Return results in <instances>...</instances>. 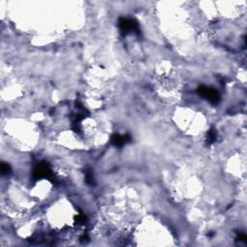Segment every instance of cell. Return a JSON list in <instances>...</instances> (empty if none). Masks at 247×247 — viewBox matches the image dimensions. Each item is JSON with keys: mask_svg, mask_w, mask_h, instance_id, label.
Returning <instances> with one entry per match:
<instances>
[{"mask_svg": "<svg viewBox=\"0 0 247 247\" xmlns=\"http://www.w3.org/2000/svg\"><path fill=\"white\" fill-rule=\"evenodd\" d=\"M85 176H86V182L87 184H94V179H93V174H92L91 170H87Z\"/></svg>", "mask_w": 247, "mask_h": 247, "instance_id": "cell-6", "label": "cell"}, {"mask_svg": "<svg viewBox=\"0 0 247 247\" xmlns=\"http://www.w3.org/2000/svg\"><path fill=\"white\" fill-rule=\"evenodd\" d=\"M75 219L78 224H83V223L86 222V216H85L84 214H79Z\"/></svg>", "mask_w": 247, "mask_h": 247, "instance_id": "cell-8", "label": "cell"}, {"mask_svg": "<svg viewBox=\"0 0 247 247\" xmlns=\"http://www.w3.org/2000/svg\"><path fill=\"white\" fill-rule=\"evenodd\" d=\"M237 240H238L240 241H243V242H246V241H247V238H246V236L244 235V234H240V235L238 236Z\"/></svg>", "mask_w": 247, "mask_h": 247, "instance_id": "cell-9", "label": "cell"}, {"mask_svg": "<svg viewBox=\"0 0 247 247\" xmlns=\"http://www.w3.org/2000/svg\"><path fill=\"white\" fill-rule=\"evenodd\" d=\"M131 140V137L129 135H120V134H114L112 137H111V143L114 146H117V147H122L124 146L126 143H127Z\"/></svg>", "mask_w": 247, "mask_h": 247, "instance_id": "cell-4", "label": "cell"}, {"mask_svg": "<svg viewBox=\"0 0 247 247\" xmlns=\"http://www.w3.org/2000/svg\"><path fill=\"white\" fill-rule=\"evenodd\" d=\"M10 172H11L10 166L6 163H2L1 164V173L3 175H7V174H9Z\"/></svg>", "mask_w": 247, "mask_h": 247, "instance_id": "cell-7", "label": "cell"}, {"mask_svg": "<svg viewBox=\"0 0 247 247\" xmlns=\"http://www.w3.org/2000/svg\"><path fill=\"white\" fill-rule=\"evenodd\" d=\"M216 137H217L216 131H214L213 129H211V131L208 132V141H209V143L214 142V141H215V139H216Z\"/></svg>", "mask_w": 247, "mask_h": 247, "instance_id": "cell-5", "label": "cell"}, {"mask_svg": "<svg viewBox=\"0 0 247 247\" xmlns=\"http://www.w3.org/2000/svg\"><path fill=\"white\" fill-rule=\"evenodd\" d=\"M34 180H39V179H47V180H52L53 174L51 172L49 165L46 162H40L38 165L36 166L35 170L33 173Z\"/></svg>", "mask_w": 247, "mask_h": 247, "instance_id": "cell-1", "label": "cell"}, {"mask_svg": "<svg viewBox=\"0 0 247 247\" xmlns=\"http://www.w3.org/2000/svg\"><path fill=\"white\" fill-rule=\"evenodd\" d=\"M198 93L212 104H217L220 100L218 92L212 88H208L206 86H200L198 88Z\"/></svg>", "mask_w": 247, "mask_h": 247, "instance_id": "cell-2", "label": "cell"}, {"mask_svg": "<svg viewBox=\"0 0 247 247\" xmlns=\"http://www.w3.org/2000/svg\"><path fill=\"white\" fill-rule=\"evenodd\" d=\"M119 27H120L122 32H124V34L129 33V32H137L138 33V31H139L138 23L134 20H131V18L121 17L119 20Z\"/></svg>", "mask_w": 247, "mask_h": 247, "instance_id": "cell-3", "label": "cell"}]
</instances>
